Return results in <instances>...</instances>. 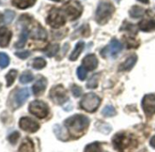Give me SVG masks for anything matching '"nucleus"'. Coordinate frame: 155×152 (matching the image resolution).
<instances>
[{"label":"nucleus","instance_id":"nucleus-1","mask_svg":"<svg viewBox=\"0 0 155 152\" xmlns=\"http://www.w3.org/2000/svg\"><path fill=\"white\" fill-rule=\"evenodd\" d=\"M113 145L119 152H132L137 147L136 138L128 133H119L113 137Z\"/></svg>","mask_w":155,"mask_h":152},{"label":"nucleus","instance_id":"nucleus-2","mask_svg":"<svg viewBox=\"0 0 155 152\" xmlns=\"http://www.w3.org/2000/svg\"><path fill=\"white\" fill-rule=\"evenodd\" d=\"M90 124L89 118L84 115L77 114L72 117H69L65 120L66 128L68 131L75 136H79L83 133V131L88 128Z\"/></svg>","mask_w":155,"mask_h":152},{"label":"nucleus","instance_id":"nucleus-3","mask_svg":"<svg viewBox=\"0 0 155 152\" xmlns=\"http://www.w3.org/2000/svg\"><path fill=\"white\" fill-rule=\"evenodd\" d=\"M114 7L111 3L107 1H101L96 10V20L99 24L102 25L107 23L114 13Z\"/></svg>","mask_w":155,"mask_h":152},{"label":"nucleus","instance_id":"nucleus-4","mask_svg":"<svg viewBox=\"0 0 155 152\" xmlns=\"http://www.w3.org/2000/svg\"><path fill=\"white\" fill-rule=\"evenodd\" d=\"M101 105V99L94 93H88L81 100V108L87 112H94Z\"/></svg>","mask_w":155,"mask_h":152},{"label":"nucleus","instance_id":"nucleus-5","mask_svg":"<svg viewBox=\"0 0 155 152\" xmlns=\"http://www.w3.org/2000/svg\"><path fill=\"white\" fill-rule=\"evenodd\" d=\"M63 12L69 18L70 20L79 18L82 13V7L78 1H69L63 8Z\"/></svg>","mask_w":155,"mask_h":152},{"label":"nucleus","instance_id":"nucleus-6","mask_svg":"<svg viewBox=\"0 0 155 152\" xmlns=\"http://www.w3.org/2000/svg\"><path fill=\"white\" fill-rule=\"evenodd\" d=\"M29 112L38 118H44L48 115V107L46 103L40 100H35L28 107Z\"/></svg>","mask_w":155,"mask_h":152},{"label":"nucleus","instance_id":"nucleus-7","mask_svg":"<svg viewBox=\"0 0 155 152\" xmlns=\"http://www.w3.org/2000/svg\"><path fill=\"white\" fill-rule=\"evenodd\" d=\"M122 49V45L120 41L113 38L110 43L106 46L101 52V57L104 58H110V57H115L119 55V53Z\"/></svg>","mask_w":155,"mask_h":152},{"label":"nucleus","instance_id":"nucleus-8","mask_svg":"<svg viewBox=\"0 0 155 152\" xmlns=\"http://www.w3.org/2000/svg\"><path fill=\"white\" fill-rule=\"evenodd\" d=\"M47 22L50 27L54 28H58L64 26L66 22V18L63 15V10H59L56 8L51 10L47 18Z\"/></svg>","mask_w":155,"mask_h":152},{"label":"nucleus","instance_id":"nucleus-9","mask_svg":"<svg viewBox=\"0 0 155 152\" xmlns=\"http://www.w3.org/2000/svg\"><path fill=\"white\" fill-rule=\"evenodd\" d=\"M50 99L58 105L64 104L68 100V94L66 89L60 85L54 87L50 90Z\"/></svg>","mask_w":155,"mask_h":152},{"label":"nucleus","instance_id":"nucleus-10","mask_svg":"<svg viewBox=\"0 0 155 152\" xmlns=\"http://www.w3.org/2000/svg\"><path fill=\"white\" fill-rule=\"evenodd\" d=\"M141 106L147 116L150 117L155 114V95L149 94L144 96L141 101Z\"/></svg>","mask_w":155,"mask_h":152},{"label":"nucleus","instance_id":"nucleus-11","mask_svg":"<svg viewBox=\"0 0 155 152\" xmlns=\"http://www.w3.org/2000/svg\"><path fill=\"white\" fill-rule=\"evenodd\" d=\"M19 127L23 130L30 132V133H34L39 129V124L36 122L34 119L28 118V117L21 118V119L19 120Z\"/></svg>","mask_w":155,"mask_h":152},{"label":"nucleus","instance_id":"nucleus-12","mask_svg":"<svg viewBox=\"0 0 155 152\" xmlns=\"http://www.w3.org/2000/svg\"><path fill=\"white\" fill-rule=\"evenodd\" d=\"M28 98H29V90H28V89H18L15 93V95L13 97V102L15 104V107L16 108L21 107L27 101V99Z\"/></svg>","mask_w":155,"mask_h":152},{"label":"nucleus","instance_id":"nucleus-13","mask_svg":"<svg viewBox=\"0 0 155 152\" xmlns=\"http://www.w3.org/2000/svg\"><path fill=\"white\" fill-rule=\"evenodd\" d=\"M82 66L87 70H94L98 66V59L94 54H90L86 56L82 60Z\"/></svg>","mask_w":155,"mask_h":152},{"label":"nucleus","instance_id":"nucleus-14","mask_svg":"<svg viewBox=\"0 0 155 152\" xmlns=\"http://www.w3.org/2000/svg\"><path fill=\"white\" fill-rule=\"evenodd\" d=\"M11 37H12V32L8 28L5 27H0V47H7L11 39Z\"/></svg>","mask_w":155,"mask_h":152},{"label":"nucleus","instance_id":"nucleus-15","mask_svg":"<svg viewBox=\"0 0 155 152\" xmlns=\"http://www.w3.org/2000/svg\"><path fill=\"white\" fill-rule=\"evenodd\" d=\"M46 87H47V80H46V79H44V78L38 79L36 81V83L33 85V88H32L34 95L38 96V95L42 94L45 91Z\"/></svg>","mask_w":155,"mask_h":152},{"label":"nucleus","instance_id":"nucleus-16","mask_svg":"<svg viewBox=\"0 0 155 152\" xmlns=\"http://www.w3.org/2000/svg\"><path fill=\"white\" fill-rule=\"evenodd\" d=\"M137 56L136 55H132V56H130L122 64H120V67H119V70L120 71H128V70H130L134 65L136 64L137 62Z\"/></svg>","mask_w":155,"mask_h":152},{"label":"nucleus","instance_id":"nucleus-17","mask_svg":"<svg viewBox=\"0 0 155 152\" xmlns=\"http://www.w3.org/2000/svg\"><path fill=\"white\" fill-rule=\"evenodd\" d=\"M84 46H85V44H84V42L83 41H80V42H78L77 43V45H76V47H75V48H74V50H73V52L71 53V55L69 56V60H71V61H75V60H77L78 59V57H80V55L81 54V52L83 51V49H84Z\"/></svg>","mask_w":155,"mask_h":152},{"label":"nucleus","instance_id":"nucleus-18","mask_svg":"<svg viewBox=\"0 0 155 152\" xmlns=\"http://www.w3.org/2000/svg\"><path fill=\"white\" fill-rule=\"evenodd\" d=\"M36 3V0H13V5L20 9L28 8Z\"/></svg>","mask_w":155,"mask_h":152},{"label":"nucleus","instance_id":"nucleus-19","mask_svg":"<svg viewBox=\"0 0 155 152\" xmlns=\"http://www.w3.org/2000/svg\"><path fill=\"white\" fill-rule=\"evenodd\" d=\"M34 151H35L34 144L32 140L29 138H25L18 148V152H34Z\"/></svg>","mask_w":155,"mask_h":152},{"label":"nucleus","instance_id":"nucleus-20","mask_svg":"<svg viewBox=\"0 0 155 152\" xmlns=\"http://www.w3.org/2000/svg\"><path fill=\"white\" fill-rule=\"evenodd\" d=\"M139 27L144 32L155 30V20H143L139 24Z\"/></svg>","mask_w":155,"mask_h":152},{"label":"nucleus","instance_id":"nucleus-21","mask_svg":"<svg viewBox=\"0 0 155 152\" xmlns=\"http://www.w3.org/2000/svg\"><path fill=\"white\" fill-rule=\"evenodd\" d=\"M53 129H54L55 135L57 136L58 138H59L60 140H67L68 139L67 130L63 127H61L60 125H55Z\"/></svg>","mask_w":155,"mask_h":152},{"label":"nucleus","instance_id":"nucleus-22","mask_svg":"<svg viewBox=\"0 0 155 152\" xmlns=\"http://www.w3.org/2000/svg\"><path fill=\"white\" fill-rule=\"evenodd\" d=\"M28 35H29V31H28V29L24 28V29L22 30V32H21L19 40L16 43V47H17V48H22V47L25 46V44H26V42H27V40H28Z\"/></svg>","mask_w":155,"mask_h":152},{"label":"nucleus","instance_id":"nucleus-23","mask_svg":"<svg viewBox=\"0 0 155 152\" xmlns=\"http://www.w3.org/2000/svg\"><path fill=\"white\" fill-rule=\"evenodd\" d=\"M32 37H35V38H38V39L44 40L47 37V33H46V31L40 26H38L37 27L34 28V30L32 32Z\"/></svg>","mask_w":155,"mask_h":152},{"label":"nucleus","instance_id":"nucleus-24","mask_svg":"<svg viewBox=\"0 0 155 152\" xmlns=\"http://www.w3.org/2000/svg\"><path fill=\"white\" fill-rule=\"evenodd\" d=\"M144 9L142 8H140L138 6H134L130 10V15L133 18H139L143 16L144 14Z\"/></svg>","mask_w":155,"mask_h":152},{"label":"nucleus","instance_id":"nucleus-25","mask_svg":"<svg viewBox=\"0 0 155 152\" xmlns=\"http://www.w3.org/2000/svg\"><path fill=\"white\" fill-rule=\"evenodd\" d=\"M58 49H59V46L58 44H52V45H49L46 50H45V55L51 57H54L56 56V54L58 52Z\"/></svg>","mask_w":155,"mask_h":152},{"label":"nucleus","instance_id":"nucleus-26","mask_svg":"<svg viewBox=\"0 0 155 152\" xmlns=\"http://www.w3.org/2000/svg\"><path fill=\"white\" fill-rule=\"evenodd\" d=\"M34 79V76L31 72L29 71H27V72H24L21 76H20V83L22 84H27V83H29L31 82L32 80Z\"/></svg>","mask_w":155,"mask_h":152},{"label":"nucleus","instance_id":"nucleus-27","mask_svg":"<svg viewBox=\"0 0 155 152\" xmlns=\"http://www.w3.org/2000/svg\"><path fill=\"white\" fill-rule=\"evenodd\" d=\"M46 64L47 63H46V60L44 58H42V57H36L34 59V61L32 62V66H33V68L39 70V69L44 68L46 66Z\"/></svg>","mask_w":155,"mask_h":152},{"label":"nucleus","instance_id":"nucleus-28","mask_svg":"<svg viewBox=\"0 0 155 152\" xmlns=\"http://www.w3.org/2000/svg\"><path fill=\"white\" fill-rule=\"evenodd\" d=\"M17 74H18L17 70H10L7 74L6 79H7V85H8V87L11 86L14 83V81H15V79L17 78Z\"/></svg>","mask_w":155,"mask_h":152},{"label":"nucleus","instance_id":"nucleus-29","mask_svg":"<svg viewBox=\"0 0 155 152\" xmlns=\"http://www.w3.org/2000/svg\"><path fill=\"white\" fill-rule=\"evenodd\" d=\"M84 152H101V148L98 142H94V143L88 145L85 147Z\"/></svg>","mask_w":155,"mask_h":152},{"label":"nucleus","instance_id":"nucleus-30","mask_svg":"<svg viewBox=\"0 0 155 152\" xmlns=\"http://www.w3.org/2000/svg\"><path fill=\"white\" fill-rule=\"evenodd\" d=\"M98 81H99V75H93L90 79L89 82L87 83V88L91 89H94L98 87Z\"/></svg>","mask_w":155,"mask_h":152},{"label":"nucleus","instance_id":"nucleus-31","mask_svg":"<svg viewBox=\"0 0 155 152\" xmlns=\"http://www.w3.org/2000/svg\"><path fill=\"white\" fill-rule=\"evenodd\" d=\"M116 114H117V112H116L114 107H112V106H110V105L106 106V107L103 108V110H102V115L105 116V117H113V116H115Z\"/></svg>","mask_w":155,"mask_h":152},{"label":"nucleus","instance_id":"nucleus-32","mask_svg":"<svg viewBox=\"0 0 155 152\" xmlns=\"http://www.w3.org/2000/svg\"><path fill=\"white\" fill-rule=\"evenodd\" d=\"M9 64V57L5 53H0V67L5 68Z\"/></svg>","mask_w":155,"mask_h":152},{"label":"nucleus","instance_id":"nucleus-33","mask_svg":"<svg viewBox=\"0 0 155 152\" xmlns=\"http://www.w3.org/2000/svg\"><path fill=\"white\" fill-rule=\"evenodd\" d=\"M77 76H78V78H79V79L85 80L87 78V69L83 66H80L77 69Z\"/></svg>","mask_w":155,"mask_h":152},{"label":"nucleus","instance_id":"nucleus-34","mask_svg":"<svg viewBox=\"0 0 155 152\" xmlns=\"http://www.w3.org/2000/svg\"><path fill=\"white\" fill-rule=\"evenodd\" d=\"M15 18V13L11 10H7L5 12V17H4V20L7 24H9L10 22H12V20Z\"/></svg>","mask_w":155,"mask_h":152},{"label":"nucleus","instance_id":"nucleus-35","mask_svg":"<svg viewBox=\"0 0 155 152\" xmlns=\"http://www.w3.org/2000/svg\"><path fill=\"white\" fill-rule=\"evenodd\" d=\"M71 91H72V94L76 97V98H79L81 96L82 94V89L77 85H73L71 87Z\"/></svg>","mask_w":155,"mask_h":152},{"label":"nucleus","instance_id":"nucleus-36","mask_svg":"<svg viewBox=\"0 0 155 152\" xmlns=\"http://www.w3.org/2000/svg\"><path fill=\"white\" fill-rule=\"evenodd\" d=\"M19 133L18 132H17V131H15V132H13L9 137H8V139H9V141L12 143V144H16L17 143V141H18V137H19Z\"/></svg>","mask_w":155,"mask_h":152},{"label":"nucleus","instance_id":"nucleus-37","mask_svg":"<svg viewBox=\"0 0 155 152\" xmlns=\"http://www.w3.org/2000/svg\"><path fill=\"white\" fill-rule=\"evenodd\" d=\"M16 56L18 57L19 58L25 59L27 57H28L30 56V52L28 51H21V52H16Z\"/></svg>","mask_w":155,"mask_h":152},{"label":"nucleus","instance_id":"nucleus-38","mask_svg":"<svg viewBox=\"0 0 155 152\" xmlns=\"http://www.w3.org/2000/svg\"><path fill=\"white\" fill-rule=\"evenodd\" d=\"M150 146H151L152 147L155 148V136H153V137H151V139H150Z\"/></svg>","mask_w":155,"mask_h":152},{"label":"nucleus","instance_id":"nucleus-39","mask_svg":"<svg viewBox=\"0 0 155 152\" xmlns=\"http://www.w3.org/2000/svg\"><path fill=\"white\" fill-rule=\"evenodd\" d=\"M139 1L143 3V4H148L149 3V0H139Z\"/></svg>","mask_w":155,"mask_h":152},{"label":"nucleus","instance_id":"nucleus-40","mask_svg":"<svg viewBox=\"0 0 155 152\" xmlns=\"http://www.w3.org/2000/svg\"><path fill=\"white\" fill-rule=\"evenodd\" d=\"M2 20H3V18H2L1 14H0V23H1V22H2Z\"/></svg>","mask_w":155,"mask_h":152},{"label":"nucleus","instance_id":"nucleus-41","mask_svg":"<svg viewBox=\"0 0 155 152\" xmlns=\"http://www.w3.org/2000/svg\"><path fill=\"white\" fill-rule=\"evenodd\" d=\"M52 1H55V2H60L62 0H52Z\"/></svg>","mask_w":155,"mask_h":152}]
</instances>
